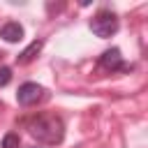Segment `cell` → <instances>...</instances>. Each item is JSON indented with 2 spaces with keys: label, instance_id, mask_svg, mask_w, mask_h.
Returning a JSON list of instances; mask_svg holds the SVG:
<instances>
[{
  "label": "cell",
  "instance_id": "3",
  "mask_svg": "<svg viewBox=\"0 0 148 148\" xmlns=\"http://www.w3.org/2000/svg\"><path fill=\"white\" fill-rule=\"evenodd\" d=\"M42 92H44V88H42L39 83L28 81V83H23V86L18 88L16 99H18V104H21V106H32V104H37V102L42 99Z\"/></svg>",
  "mask_w": 148,
  "mask_h": 148
},
{
  "label": "cell",
  "instance_id": "1",
  "mask_svg": "<svg viewBox=\"0 0 148 148\" xmlns=\"http://www.w3.org/2000/svg\"><path fill=\"white\" fill-rule=\"evenodd\" d=\"M28 134L37 139V143L58 146L65 139V125L56 113H37L28 120Z\"/></svg>",
  "mask_w": 148,
  "mask_h": 148
},
{
  "label": "cell",
  "instance_id": "6",
  "mask_svg": "<svg viewBox=\"0 0 148 148\" xmlns=\"http://www.w3.org/2000/svg\"><path fill=\"white\" fill-rule=\"evenodd\" d=\"M42 46H44V42H42V39H35L32 44H28V46L16 56V62H18V65H28L30 60H35V56L42 51Z\"/></svg>",
  "mask_w": 148,
  "mask_h": 148
},
{
  "label": "cell",
  "instance_id": "7",
  "mask_svg": "<svg viewBox=\"0 0 148 148\" xmlns=\"http://www.w3.org/2000/svg\"><path fill=\"white\" fill-rule=\"evenodd\" d=\"M18 143H21V139L14 132H9V134L2 136V148H18Z\"/></svg>",
  "mask_w": 148,
  "mask_h": 148
},
{
  "label": "cell",
  "instance_id": "9",
  "mask_svg": "<svg viewBox=\"0 0 148 148\" xmlns=\"http://www.w3.org/2000/svg\"><path fill=\"white\" fill-rule=\"evenodd\" d=\"M30 148H39V146H30Z\"/></svg>",
  "mask_w": 148,
  "mask_h": 148
},
{
  "label": "cell",
  "instance_id": "5",
  "mask_svg": "<svg viewBox=\"0 0 148 148\" xmlns=\"http://www.w3.org/2000/svg\"><path fill=\"white\" fill-rule=\"evenodd\" d=\"M0 37H2L5 42H9V44L21 42V37H23V28H21V23H16V21L5 23V25L0 28Z\"/></svg>",
  "mask_w": 148,
  "mask_h": 148
},
{
  "label": "cell",
  "instance_id": "2",
  "mask_svg": "<svg viewBox=\"0 0 148 148\" xmlns=\"http://www.w3.org/2000/svg\"><path fill=\"white\" fill-rule=\"evenodd\" d=\"M90 30H92L97 37L106 39V37L116 35V30H118V16H116L113 12H109V9H99V12L92 16V21H90Z\"/></svg>",
  "mask_w": 148,
  "mask_h": 148
},
{
  "label": "cell",
  "instance_id": "8",
  "mask_svg": "<svg viewBox=\"0 0 148 148\" xmlns=\"http://www.w3.org/2000/svg\"><path fill=\"white\" fill-rule=\"evenodd\" d=\"M9 81H12V69L9 67H0V88L7 86Z\"/></svg>",
  "mask_w": 148,
  "mask_h": 148
},
{
  "label": "cell",
  "instance_id": "4",
  "mask_svg": "<svg viewBox=\"0 0 148 148\" xmlns=\"http://www.w3.org/2000/svg\"><path fill=\"white\" fill-rule=\"evenodd\" d=\"M99 65H102L104 69H109V72H127V69H130V65L123 62L120 49H109V51H104L102 58H99Z\"/></svg>",
  "mask_w": 148,
  "mask_h": 148
}]
</instances>
